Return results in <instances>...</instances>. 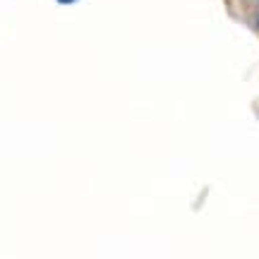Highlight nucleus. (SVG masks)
I'll use <instances>...</instances> for the list:
<instances>
[{
    "label": "nucleus",
    "mask_w": 259,
    "mask_h": 259,
    "mask_svg": "<svg viewBox=\"0 0 259 259\" xmlns=\"http://www.w3.org/2000/svg\"><path fill=\"white\" fill-rule=\"evenodd\" d=\"M250 3H252V22L259 29V0H250Z\"/></svg>",
    "instance_id": "obj_1"
},
{
    "label": "nucleus",
    "mask_w": 259,
    "mask_h": 259,
    "mask_svg": "<svg viewBox=\"0 0 259 259\" xmlns=\"http://www.w3.org/2000/svg\"><path fill=\"white\" fill-rule=\"evenodd\" d=\"M58 3H63L65 5V3H77V0H58Z\"/></svg>",
    "instance_id": "obj_2"
}]
</instances>
